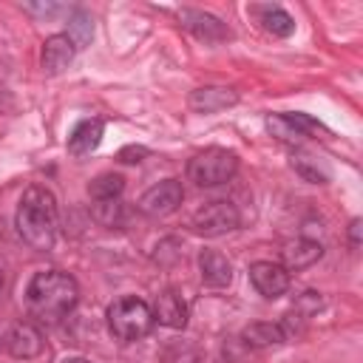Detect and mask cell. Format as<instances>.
I'll list each match as a JSON object with an SVG mask.
<instances>
[{"label":"cell","instance_id":"1","mask_svg":"<svg viewBox=\"0 0 363 363\" xmlns=\"http://www.w3.org/2000/svg\"><path fill=\"white\" fill-rule=\"evenodd\" d=\"M79 301V286L68 272L60 269H45L37 272L28 281L26 289V303L31 318H37L40 323H60Z\"/></svg>","mask_w":363,"mask_h":363},{"label":"cell","instance_id":"2","mask_svg":"<svg viewBox=\"0 0 363 363\" xmlns=\"http://www.w3.org/2000/svg\"><path fill=\"white\" fill-rule=\"evenodd\" d=\"M17 233L31 250H51L57 238V201L45 187H28L17 207Z\"/></svg>","mask_w":363,"mask_h":363},{"label":"cell","instance_id":"3","mask_svg":"<svg viewBox=\"0 0 363 363\" xmlns=\"http://www.w3.org/2000/svg\"><path fill=\"white\" fill-rule=\"evenodd\" d=\"M153 309L142 298L125 295L108 306V326L119 340H139L153 329Z\"/></svg>","mask_w":363,"mask_h":363},{"label":"cell","instance_id":"4","mask_svg":"<svg viewBox=\"0 0 363 363\" xmlns=\"http://www.w3.org/2000/svg\"><path fill=\"white\" fill-rule=\"evenodd\" d=\"M235 170H238V159L233 150L224 147H207L187 162V179L196 182L199 187H218L230 182Z\"/></svg>","mask_w":363,"mask_h":363},{"label":"cell","instance_id":"5","mask_svg":"<svg viewBox=\"0 0 363 363\" xmlns=\"http://www.w3.org/2000/svg\"><path fill=\"white\" fill-rule=\"evenodd\" d=\"M241 221L238 216V207L227 199H216V201H207L204 207H199L193 213V230L199 235H224L230 230H235Z\"/></svg>","mask_w":363,"mask_h":363},{"label":"cell","instance_id":"6","mask_svg":"<svg viewBox=\"0 0 363 363\" xmlns=\"http://www.w3.org/2000/svg\"><path fill=\"white\" fill-rule=\"evenodd\" d=\"M184 199V190H182V182L176 179H164L159 184H153L150 190H145V196L139 199V213L142 216H150V218H162L167 213H173Z\"/></svg>","mask_w":363,"mask_h":363},{"label":"cell","instance_id":"7","mask_svg":"<svg viewBox=\"0 0 363 363\" xmlns=\"http://www.w3.org/2000/svg\"><path fill=\"white\" fill-rule=\"evenodd\" d=\"M250 281L258 289V295H264L269 301L281 298L289 289V272L281 264H272V261H255L250 267Z\"/></svg>","mask_w":363,"mask_h":363},{"label":"cell","instance_id":"8","mask_svg":"<svg viewBox=\"0 0 363 363\" xmlns=\"http://www.w3.org/2000/svg\"><path fill=\"white\" fill-rule=\"evenodd\" d=\"M267 128L281 142H301L312 130H320V125L315 119H309L306 113H275L267 119Z\"/></svg>","mask_w":363,"mask_h":363},{"label":"cell","instance_id":"9","mask_svg":"<svg viewBox=\"0 0 363 363\" xmlns=\"http://www.w3.org/2000/svg\"><path fill=\"white\" fill-rule=\"evenodd\" d=\"M153 320L167 329H184L187 323V303L176 289H164L153 303Z\"/></svg>","mask_w":363,"mask_h":363},{"label":"cell","instance_id":"10","mask_svg":"<svg viewBox=\"0 0 363 363\" xmlns=\"http://www.w3.org/2000/svg\"><path fill=\"white\" fill-rule=\"evenodd\" d=\"M6 349L11 357H20V360L37 357L43 352V335L31 323H17V326H11V332L6 337Z\"/></svg>","mask_w":363,"mask_h":363},{"label":"cell","instance_id":"11","mask_svg":"<svg viewBox=\"0 0 363 363\" xmlns=\"http://www.w3.org/2000/svg\"><path fill=\"white\" fill-rule=\"evenodd\" d=\"M323 255V247L318 244V241H309V238H295V241H289V244H284V250H281V267L286 269V272H298V269H306V267H312L318 258Z\"/></svg>","mask_w":363,"mask_h":363},{"label":"cell","instance_id":"12","mask_svg":"<svg viewBox=\"0 0 363 363\" xmlns=\"http://www.w3.org/2000/svg\"><path fill=\"white\" fill-rule=\"evenodd\" d=\"M77 54V45L71 43L68 34H51L45 43H43V68L48 74H60L62 68L71 65Z\"/></svg>","mask_w":363,"mask_h":363},{"label":"cell","instance_id":"13","mask_svg":"<svg viewBox=\"0 0 363 363\" xmlns=\"http://www.w3.org/2000/svg\"><path fill=\"white\" fill-rule=\"evenodd\" d=\"M199 272H201V281L207 286H213V289H221V286H227L233 281V267L218 250H201Z\"/></svg>","mask_w":363,"mask_h":363},{"label":"cell","instance_id":"14","mask_svg":"<svg viewBox=\"0 0 363 363\" xmlns=\"http://www.w3.org/2000/svg\"><path fill=\"white\" fill-rule=\"evenodd\" d=\"M235 99H238V94L233 88H216V85H210V88H199V91L190 94V108L199 111V113H216L221 108L235 105Z\"/></svg>","mask_w":363,"mask_h":363},{"label":"cell","instance_id":"15","mask_svg":"<svg viewBox=\"0 0 363 363\" xmlns=\"http://www.w3.org/2000/svg\"><path fill=\"white\" fill-rule=\"evenodd\" d=\"M99 142H102V122H99V119H82V122L71 130V136H68V150H71L74 156H85V153H91Z\"/></svg>","mask_w":363,"mask_h":363},{"label":"cell","instance_id":"16","mask_svg":"<svg viewBox=\"0 0 363 363\" xmlns=\"http://www.w3.org/2000/svg\"><path fill=\"white\" fill-rule=\"evenodd\" d=\"M182 23L201 40H221L227 37V28L218 17L204 14V11H182Z\"/></svg>","mask_w":363,"mask_h":363},{"label":"cell","instance_id":"17","mask_svg":"<svg viewBox=\"0 0 363 363\" xmlns=\"http://www.w3.org/2000/svg\"><path fill=\"white\" fill-rule=\"evenodd\" d=\"M241 340L250 346V349H267V346H278L284 343V332L278 323H250L244 332H241Z\"/></svg>","mask_w":363,"mask_h":363},{"label":"cell","instance_id":"18","mask_svg":"<svg viewBox=\"0 0 363 363\" xmlns=\"http://www.w3.org/2000/svg\"><path fill=\"white\" fill-rule=\"evenodd\" d=\"M122 190H125V179L119 173H102L88 187L91 199H96V201H113V199H119Z\"/></svg>","mask_w":363,"mask_h":363},{"label":"cell","instance_id":"19","mask_svg":"<svg viewBox=\"0 0 363 363\" xmlns=\"http://www.w3.org/2000/svg\"><path fill=\"white\" fill-rule=\"evenodd\" d=\"M261 23H264V28H267L269 34H275V37H289V34L295 31L292 17H289L284 9H278V6L261 9Z\"/></svg>","mask_w":363,"mask_h":363},{"label":"cell","instance_id":"20","mask_svg":"<svg viewBox=\"0 0 363 363\" xmlns=\"http://www.w3.org/2000/svg\"><path fill=\"white\" fill-rule=\"evenodd\" d=\"M292 167L306 179V182H315V184H323L329 179V170L318 164V159L306 156V153H295L292 156Z\"/></svg>","mask_w":363,"mask_h":363},{"label":"cell","instance_id":"21","mask_svg":"<svg viewBox=\"0 0 363 363\" xmlns=\"http://www.w3.org/2000/svg\"><path fill=\"white\" fill-rule=\"evenodd\" d=\"M91 17L85 14V11H77L74 17H71V23H68V37H71V43L77 45V48H82L88 40H91Z\"/></svg>","mask_w":363,"mask_h":363},{"label":"cell","instance_id":"22","mask_svg":"<svg viewBox=\"0 0 363 363\" xmlns=\"http://www.w3.org/2000/svg\"><path fill=\"white\" fill-rule=\"evenodd\" d=\"M94 216H96L99 224H105V227H116V224H119V216H122V204H119L116 199H113V201H96Z\"/></svg>","mask_w":363,"mask_h":363},{"label":"cell","instance_id":"23","mask_svg":"<svg viewBox=\"0 0 363 363\" xmlns=\"http://www.w3.org/2000/svg\"><path fill=\"white\" fill-rule=\"evenodd\" d=\"M145 153H147L145 147H125V150L119 153V159H122V162H142Z\"/></svg>","mask_w":363,"mask_h":363},{"label":"cell","instance_id":"24","mask_svg":"<svg viewBox=\"0 0 363 363\" xmlns=\"http://www.w3.org/2000/svg\"><path fill=\"white\" fill-rule=\"evenodd\" d=\"M349 235H352V247H357V244H360V221H357V218L352 221V227H349Z\"/></svg>","mask_w":363,"mask_h":363},{"label":"cell","instance_id":"25","mask_svg":"<svg viewBox=\"0 0 363 363\" xmlns=\"http://www.w3.org/2000/svg\"><path fill=\"white\" fill-rule=\"evenodd\" d=\"M62 363H91V360H85V357H68V360H62Z\"/></svg>","mask_w":363,"mask_h":363},{"label":"cell","instance_id":"26","mask_svg":"<svg viewBox=\"0 0 363 363\" xmlns=\"http://www.w3.org/2000/svg\"><path fill=\"white\" fill-rule=\"evenodd\" d=\"M0 289H3V272H0Z\"/></svg>","mask_w":363,"mask_h":363}]
</instances>
